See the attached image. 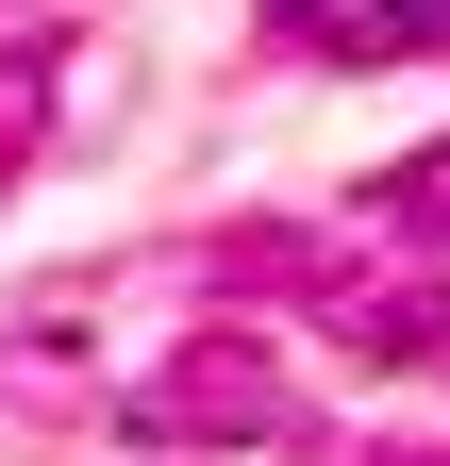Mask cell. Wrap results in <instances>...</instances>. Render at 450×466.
Listing matches in <instances>:
<instances>
[{
  "label": "cell",
  "mask_w": 450,
  "mask_h": 466,
  "mask_svg": "<svg viewBox=\"0 0 450 466\" xmlns=\"http://www.w3.org/2000/svg\"><path fill=\"white\" fill-rule=\"evenodd\" d=\"M301 383L267 367V333H184L134 383V450H301Z\"/></svg>",
  "instance_id": "1"
},
{
  "label": "cell",
  "mask_w": 450,
  "mask_h": 466,
  "mask_svg": "<svg viewBox=\"0 0 450 466\" xmlns=\"http://www.w3.org/2000/svg\"><path fill=\"white\" fill-rule=\"evenodd\" d=\"M317 333L351 350V367L401 383V367H434V350H450V300H434L417 267H401V283H333V267H317Z\"/></svg>",
  "instance_id": "2"
},
{
  "label": "cell",
  "mask_w": 450,
  "mask_h": 466,
  "mask_svg": "<svg viewBox=\"0 0 450 466\" xmlns=\"http://www.w3.org/2000/svg\"><path fill=\"white\" fill-rule=\"evenodd\" d=\"M367 233H384V250H450V150H417V167H367Z\"/></svg>",
  "instance_id": "3"
},
{
  "label": "cell",
  "mask_w": 450,
  "mask_h": 466,
  "mask_svg": "<svg viewBox=\"0 0 450 466\" xmlns=\"http://www.w3.org/2000/svg\"><path fill=\"white\" fill-rule=\"evenodd\" d=\"M450 50V0H367V17H333V67H417Z\"/></svg>",
  "instance_id": "4"
},
{
  "label": "cell",
  "mask_w": 450,
  "mask_h": 466,
  "mask_svg": "<svg viewBox=\"0 0 450 466\" xmlns=\"http://www.w3.org/2000/svg\"><path fill=\"white\" fill-rule=\"evenodd\" d=\"M267 34H333V0H267Z\"/></svg>",
  "instance_id": "5"
},
{
  "label": "cell",
  "mask_w": 450,
  "mask_h": 466,
  "mask_svg": "<svg viewBox=\"0 0 450 466\" xmlns=\"http://www.w3.org/2000/svg\"><path fill=\"white\" fill-rule=\"evenodd\" d=\"M17 116H34V100H17ZM17 116H0V167H17Z\"/></svg>",
  "instance_id": "6"
}]
</instances>
